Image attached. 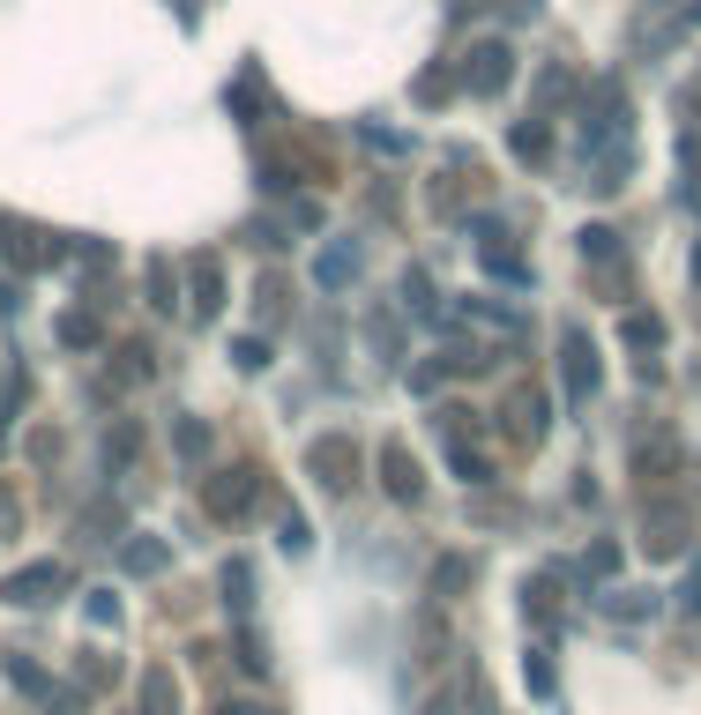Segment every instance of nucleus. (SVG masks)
Returning <instances> with one entry per match:
<instances>
[{
    "label": "nucleus",
    "instance_id": "nucleus-1",
    "mask_svg": "<svg viewBox=\"0 0 701 715\" xmlns=\"http://www.w3.org/2000/svg\"><path fill=\"white\" fill-rule=\"evenodd\" d=\"M38 589H60V574H52V567H38V574H16V582H8L0 596H8V604H46Z\"/></svg>",
    "mask_w": 701,
    "mask_h": 715
}]
</instances>
